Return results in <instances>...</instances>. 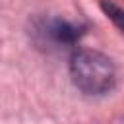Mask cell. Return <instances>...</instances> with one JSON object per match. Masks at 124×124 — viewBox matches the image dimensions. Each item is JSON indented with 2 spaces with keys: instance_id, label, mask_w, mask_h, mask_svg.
<instances>
[{
  "instance_id": "cell-2",
  "label": "cell",
  "mask_w": 124,
  "mask_h": 124,
  "mask_svg": "<svg viewBox=\"0 0 124 124\" xmlns=\"http://www.w3.org/2000/svg\"><path fill=\"white\" fill-rule=\"evenodd\" d=\"M87 27L76 21H68L62 17H35L31 21V37L37 46L46 50H66L74 48L79 39L85 35Z\"/></svg>"
},
{
  "instance_id": "cell-3",
  "label": "cell",
  "mask_w": 124,
  "mask_h": 124,
  "mask_svg": "<svg viewBox=\"0 0 124 124\" xmlns=\"http://www.w3.org/2000/svg\"><path fill=\"white\" fill-rule=\"evenodd\" d=\"M101 10L105 12V16L124 33V8H120L118 4H114L112 0H101Z\"/></svg>"
},
{
  "instance_id": "cell-1",
  "label": "cell",
  "mask_w": 124,
  "mask_h": 124,
  "mask_svg": "<svg viewBox=\"0 0 124 124\" xmlns=\"http://www.w3.org/2000/svg\"><path fill=\"white\" fill-rule=\"evenodd\" d=\"M70 78L83 95L101 97L114 89L116 68L112 60L99 50L74 48L70 54Z\"/></svg>"
}]
</instances>
